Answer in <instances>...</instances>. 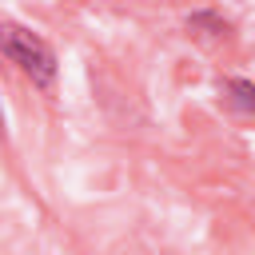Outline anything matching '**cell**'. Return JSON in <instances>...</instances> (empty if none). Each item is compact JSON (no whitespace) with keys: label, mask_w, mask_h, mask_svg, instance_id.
I'll list each match as a JSON object with an SVG mask.
<instances>
[{"label":"cell","mask_w":255,"mask_h":255,"mask_svg":"<svg viewBox=\"0 0 255 255\" xmlns=\"http://www.w3.org/2000/svg\"><path fill=\"white\" fill-rule=\"evenodd\" d=\"M0 56L44 96L56 92L60 80V52L52 48V40L20 20H4L0 24Z\"/></svg>","instance_id":"obj_1"},{"label":"cell","mask_w":255,"mask_h":255,"mask_svg":"<svg viewBox=\"0 0 255 255\" xmlns=\"http://www.w3.org/2000/svg\"><path fill=\"white\" fill-rule=\"evenodd\" d=\"M183 32L199 44H231L235 40V20L207 4V8H191L183 16Z\"/></svg>","instance_id":"obj_2"},{"label":"cell","mask_w":255,"mask_h":255,"mask_svg":"<svg viewBox=\"0 0 255 255\" xmlns=\"http://www.w3.org/2000/svg\"><path fill=\"white\" fill-rule=\"evenodd\" d=\"M219 108L235 120H255V80L247 76H219L215 80Z\"/></svg>","instance_id":"obj_3"}]
</instances>
